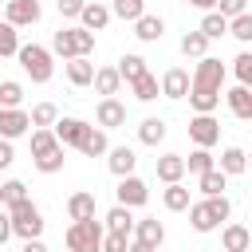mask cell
<instances>
[{
  "label": "cell",
  "mask_w": 252,
  "mask_h": 252,
  "mask_svg": "<svg viewBox=\"0 0 252 252\" xmlns=\"http://www.w3.org/2000/svg\"><path fill=\"white\" fill-rule=\"evenodd\" d=\"M189 91H193V75L185 67H169L161 75V94L165 98H189Z\"/></svg>",
  "instance_id": "7c38bea8"
},
{
  "label": "cell",
  "mask_w": 252,
  "mask_h": 252,
  "mask_svg": "<svg viewBox=\"0 0 252 252\" xmlns=\"http://www.w3.org/2000/svg\"><path fill=\"white\" fill-rule=\"evenodd\" d=\"M51 130H55V138H59V142H63V146H71V150H79V146H83V138H87V130H91V126H87V122H83V118H59V122H55V126H51Z\"/></svg>",
  "instance_id": "4fadbf2b"
},
{
  "label": "cell",
  "mask_w": 252,
  "mask_h": 252,
  "mask_svg": "<svg viewBox=\"0 0 252 252\" xmlns=\"http://www.w3.org/2000/svg\"><path fill=\"white\" fill-rule=\"evenodd\" d=\"M20 201H28V185H24L20 177H12V181H4V209H12V205H20Z\"/></svg>",
  "instance_id": "ab89813d"
},
{
  "label": "cell",
  "mask_w": 252,
  "mask_h": 252,
  "mask_svg": "<svg viewBox=\"0 0 252 252\" xmlns=\"http://www.w3.org/2000/svg\"><path fill=\"white\" fill-rule=\"evenodd\" d=\"M20 252H47V244H43V240H24Z\"/></svg>",
  "instance_id": "681fc988"
},
{
  "label": "cell",
  "mask_w": 252,
  "mask_h": 252,
  "mask_svg": "<svg viewBox=\"0 0 252 252\" xmlns=\"http://www.w3.org/2000/svg\"><path fill=\"white\" fill-rule=\"evenodd\" d=\"M94 71H98V67H94L91 59H71V63H67V79H71L75 87H91V83H94Z\"/></svg>",
  "instance_id": "4316f807"
},
{
  "label": "cell",
  "mask_w": 252,
  "mask_h": 252,
  "mask_svg": "<svg viewBox=\"0 0 252 252\" xmlns=\"http://www.w3.org/2000/svg\"><path fill=\"white\" fill-rule=\"evenodd\" d=\"M91 87H94L102 98H114V94H118V87H122V75H118V67H98Z\"/></svg>",
  "instance_id": "44dd1931"
},
{
  "label": "cell",
  "mask_w": 252,
  "mask_h": 252,
  "mask_svg": "<svg viewBox=\"0 0 252 252\" xmlns=\"http://www.w3.org/2000/svg\"><path fill=\"white\" fill-rule=\"evenodd\" d=\"M205 39H220V35H228V20L220 16V12H205V20H201V28H197Z\"/></svg>",
  "instance_id": "f1b7e54d"
},
{
  "label": "cell",
  "mask_w": 252,
  "mask_h": 252,
  "mask_svg": "<svg viewBox=\"0 0 252 252\" xmlns=\"http://www.w3.org/2000/svg\"><path fill=\"white\" fill-rule=\"evenodd\" d=\"M205 51H209V39L201 32H185L181 35V55L185 59H205Z\"/></svg>",
  "instance_id": "f546056e"
},
{
  "label": "cell",
  "mask_w": 252,
  "mask_h": 252,
  "mask_svg": "<svg viewBox=\"0 0 252 252\" xmlns=\"http://www.w3.org/2000/svg\"><path fill=\"white\" fill-rule=\"evenodd\" d=\"M106 224L102 220H71L67 228V252H102Z\"/></svg>",
  "instance_id": "277c9868"
},
{
  "label": "cell",
  "mask_w": 252,
  "mask_h": 252,
  "mask_svg": "<svg viewBox=\"0 0 252 252\" xmlns=\"http://www.w3.org/2000/svg\"><path fill=\"white\" fill-rule=\"evenodd\" d=\"M110 8L106 4H98V0H87V8H83V16H79V24L87 28V32H102L106 24H110Z\"/></svg>",
  "instance_id": "d6986e66"
},
{
  "label": "cell",
  "mask_w": 252,
  "mask_h": 252,
  "mask_svg": "<svg viewBox=\"0 0 252 252\" xmlns=\"http://www.w3.org/2000/svg\"><path fill=\"white\" fill-rule=\"evenodd\" d=\"M102 224H106V232H126V236H130L138 220H134V213H130L126 205H114V209L102 217Z\"/></svg>",
  "instance_id": "7402d4cb"
},
{
  "label": "cell",
  "mask_w": 252,
  "mask_h": 252,
  "mask_svg": "<svg viewBox=\"0 0 252 252\" xmlns=\"http://www.w3.org/2000/svg\"><path fill=\"white\" fill-rule=\"evenodd\" d=\"M224 98H228V110H232L236 118L252 122V91H248V87H240V83H236V87H232Z\"/></svg>",
  "instance_id": "603a6c76"
},
{
  "label": "cell",
  "mask_w": 252,
  "mask_h": 252,
  "mask_svg": "<svg viewBox=\"0 0 252 252\" xmlns=\"http://www.w3.org/2000/svg\"><path fill=\"white\" fill-rule=\"evenodd\" d=\"M102 252H130V236L126 232H106L102 236Z\"/></svg>",
  "instance_id": "ee69618b"
},
{
  "label": "cell",
  "mask_w": 252,
  "mask_h": 252,
  "mask_svg": "<svg viewBox=\"0 0 252 252\" xmlns=\"http://www.w3.org/2000/svg\"><path fill=\"white\" fill-rule=\"evenodd\" d=\"M185 173H189V169H185V158H181V154H161V158H158V181L177 185Z\"/></svg>",
  "instance_id": "e0dca14e"
},
{
  "label": "cell",
  "mask_w": 252,
  "mask_h": 252,
  "mask_svg": "<svg viewBox=\"0 0 252 252\" xmlns=\"http://www.w3.org/2000/svg\"><path fill=\"white\" fill-rule=\"evenodd\" d=\"M224 185H228V173H220V169L201 173V193L205 197H224Z\"/></svg>",
  "instance_id": "e575fe53"
},
{
  "label": "cell",
  "mask_w": 252,
  "mask_h": 252,
  "mask_svg": "<svg viewBox=\"0 0 252 252\" xmlns=\"http://www.w3.org/2000/svg\"><path fill=\"white\" fill-rule=\"evenodd\" d=\"M20 102H24V87H20L16 79L0 83V106H20Z\"/></svg>",
  "instance_id": "7bdbcfd3"
},
{
  "label": "cell",
  "mask_w": 252,
  "mask_h": 252,
  "mask_svg": "<svg viewBox=\"0 0 252 252\" xmlns=\"http://www.w3.org/2000/svg\"><path fill=\"white\" fill-rule=\"evenodd\" d=\"M130 252H158V248H146V244H138V240H134V244H130Z\"/></svg>",
  "instance_id": "f907efd6"
},
{
  "label": "cell",
  "mask_w": 252,
  "mask_h": 252,
  "mask_svg": "<svg viewBox=\"0 0 252 252\" xmlns=\"http://www.w3.org/2000/svg\"><path fill=\"white\" fill-rule=\"evenodd\" d=\"M12 161H16V150H12V142H4V138H0V169H8Z\"/></svg>",
  "instance_id": "7dc6e473"
},
{
  "label": "cell",
  "mask_w": 252,
  "mask_h": 252,
  "mask_svg": "<svg viewBox=\"0 0 252 252\" xmlns=\"http://www.w3.org/2000/svg\"><path fill=\"white\" fill-rule=\"evenodd\" d=\"M94 118H98V126H102V130L126 126V106H122L118 98H98V106H94Z\"/></svg>",
  "instance_id": "5bb4252c"
},
{
  "label": "cell",
  "mask_w": 252,
  "mask_h": 252,
  "mask_svg": "<svg viewBox=\"0 0 252 252\" xmlns=\"http://www.w3.org/2000/svg\"><path fill=\"white\" fill-rule=\"evenodd\" d=\"M248 165H252V154H248Z\"/></svg>",
  "instance_id": "db71d44e"
},
{
  "label": "cell",
  "mask_w": 252,
  "mask_h": 252,
  "mask_svg": "<svg viewBox=\"0 0 252 252\" xmlns=\"http://www.w3.org/2000/svg\"><path fill=\"white\" fill-rule=\"evenodd\" d=\"M185 4H193V8H201V0H185Z\"/></svg>",
  "instance_id": "816d5d0a"
},
{
  "label": "cell",
  "mask_w": 252,
  "mask_h": 252,
  "mask_svg": "<svg viewBox=\"0 0 252 252\" xmlns=\"http://www.w3.org/2000/svg\"><path fill=\"white\" fill-rule=\"evenodd\" d=\"M32 161L39 173H59L63 169V142L55 138V130H32Z\"/></svg>",
  "instance_id": "7a4b0ae2"
},
{
  "label": "cell",
  "mask_w": 252,
  "mask_h": 252,
  "mask_svg": "<svg viewBox=\"0 0 252 252\" xmlns=\"http://www.w3.org/2000/svg\"><path fill=\"white\" fill-rule=\"evenodd\" d=\"M220 87H224V63H220V59H213V55L197 59V67H193V91L220 94Z\"/></svg>",
  "instance_id": "52a82bcc"
},
{
  "label": "cell",
  "mask_w": 252,
  "mask_h": 252,
  "mask_svg": "<svg viewBox=\"0 0 252 252\" xmlns=\"http://www.w3.org/2000/svg\"><path fill=\"white\" fill-rule=\"evenodd\" d=\"M0 209H4V185H0Z\"/></svg>",
  "instance_id": "f5cc1de1"
},
{
  "label": "cell",
  "mask_w": 252,
  "mask_h": 252,
  "mask_svg": "<svg viewBox=\"0 0 252 252\" xmlns=\"http://www.w3.org/2000/svg\"><path fill=\"white\" fill-rule=\"evenodd\" d=\"M248 232H252V224H248Z\"/></svg>",
  "instance_id": "11a10c76"
},
{
  "label": "cell",
  "mask_w": 252,
  "mask_h": 252,
  "mask_svg": "<svg viewBox=\"0 0 252 252\" xmlns=\"http://www.w3.org/2000/svg\"><path fill=\"white\" fill-rule=\"evenodd\" d=\"M20 67L32 75V83H47L55 75V63H51V47H39V43H24L20 47Z\"/></svg>",
  "instance_id": "8992f818"
},
{
  "label": "cell",
  "mask_w": 252,
  "mask_h": 252,
  "mask_svg": "<svg viewBox=\"0 0 252 252\" xmlns=\"http://www.w3.org/2000/svg\"><path fill=\"white\" fill-rule=\"evenodd\" d=\"M130 87H134V98H138V102H154V98H158V91H161V87H158V79H154L150 71H146L138 83H130Z\"/></svg>",
  "instance_id": "8d00e7d4"
},
{
  "label": "cell",
  "mask_w": 252,
  "mask_h": 252,
  "mask_svg": "<svg viewBox=\"0 0 252 252\" xmlns=\"http://www.w3.org/2000/svg\"><path fill=\"white\" fill-rule=\"evenodd\" d=\"M4 16H8L12 28H32V24H39L43 8H39V0H8Z\"/></svg>",
  "instance_id": "8fae6325"
},
{
  "label": "cell",
  "mask_w": 252,
  "mask_h": 252,
  "mask_svg": "<svg viewBox=\"0 0 252 252\" xmlns=\"http://www.w3.org/2000/svg\"><path fill=\"white\" fill-rule=\"evenodd\" d=\"M185 169L201 177V173H209V169H217V161H213V154H209V150H201V146H197V150H193V154L185 158Z\"/></svg>",
  "instance_id": "d590c367"
},
{
  "label": "cell",
  "mask_w": 252,
  "mask_h": 252,
  "mask_svg": "<svg viewBox=\"0 0 252 252\" xmlns=\"http://www.w3.org/2000/svg\"><path fill=\"white\" fill-rule=\"evenodd\" d=\"M161 32H165V20H161V16H142V20L134 24V35H138L142 43H158Z\"/></svg>",
  "instance_id": "d4e9b609"
},
{
  "label": "cell",
  "mask_w": 252,
  "mask_h": 252,
  "mask_svg": "<svg viewBox=\"0 0 252 252\" xmlns=\"http://www.w3.org/2000/svg\"><path fill=\"white\" fill-rule=\"evenodd\" d=\"M79 154H87V158H102V154H110L106 130H102V126H91L87 138H83V146H79Z\"/></svg>",
  "instance_id": "cb8c5ba5"
},
{
  "label": "cell",
  "mask_w": 252,
  "mask_h": 252,
  "mask_svg": "<svg viewBox=\"0 0 252 252\" xmlns=\"http://www.w3.org/2000/svg\"><path fill=\"white\" fill-rule=\"evenodd\" d=\"M232 71H236L240 87H248V91H252V51H240V55L232 59Z\"/></svg>",
  "instance_id": "b9f144b4"
},
{
  "label": "cell",
  "mask_w": 252,
  "mask_h": 252,
  "mask_svg": "<svg viewBox=\"0 0 252 252\" xmlns=\"http://www.w3.org/2000/svg\"><path fill=\"white\" fill-rule=\"evenodd\" d=\"M217 12H220L224 20H236V16H244V12H248V0H220V4H217Z\"/></svg>",
  "instance_id": "f6af8a7d"
},
{
  "label": "cell",
  "mask_w": 252,
  "mask_h": 252,
  "mask_svg": "<svg viewBox=\"0 0 252 252\" xmlns=\"http://www.w3.org/2000/svg\"><path fill=\"white\" fill-rule=\"evenodd\" d=\"M165 138V122L161 118H142V126H138V142L142 146H158Z\"/></svg>",
  "instance_id": "d6a6232c"
},
{
  "label": "cell",
  "mask_w": 252,
  "mask_h": 252,
  "mask_svg": "<svg viewBox=\"0 0 252 252\" xmlns=\"http://www.w3.org/2000/svg\"><path fill=\"white\" fill-rule=\"evenodd\" d=\"M94 51V32H87L83 24L79 28H59L51 35V55H63L67 63L71 59H87Z\"/></svg>",
  "instance_id": "6da1fadb"
},
{
  "label": "cell",
  "mask_w": 252,
  "mask_h": 252,
  "mask_svg": "<svg viewBox=\"0 0 252 252\" xmlns=\"http://www.w3.org/2000/svg\"><path fill=\"white\" fill-rule=\"evenodd\" d=\"M134 240L146 244V248H161V240H165V224H161L158 217H146V220L134 224Z\"/></svg>",
  "instance_id": "2e32d148"
},
{
  "label": "cell",
  "mask_w": 252,
  "mask_h": 252,
  "mask_svg": "<svg viewBox=\"0 0 252 252\" xmlns=\"http://www.w3.org/2000/svg\"><path fill=\"white\" fill-rule=\"evenodd\" d=\"M8 236H16L12 232V217H8V209H0V244H8Z\"/></svg>",
  "instance_id": "c3c4849f"
},
{
  "label": "cell",
  "mask_w": 252,
  "mask_h": 252,
  "mask_svg": "<svg viewBox=\"0 0 252 252\" xmlns=\"http://www.w3.org/2000/svg\"><path fill=\"white\" fill-rule=\"evenodd\" d=\"M189 138H193V146L209 150V146L220 142V122H217L213 114H193V118H189Z\"/></svg>",
  "instance_id": "9c48e42d"
},
{
  "label": "cell",
  "mask_w": 252,
  "mask_h": 252,
  "mask_svg": "<svg viewBox=\"0 0 252 252\" xmlns=\"http://www.w3.org/2000/svg\"><path fill=\"white\" fill-rule=\"evenodd\" d=\"M114 193H118V205H126V209H138V205L150 201V185L142 177H134V173L130 177H118V189Z\"/></svg>",
  "instance_id": "30bf717a"
},
{
  "label": "cell",
  "mask_w": 252,
  "mask_h": 252,
  "mask_svg": "<svg viewBox=\"0 0 252 252\" xmlns=\"http://www.w3.org/2000/svg\"><path fill=\"white\" fill-rule=\"evenodd\" d=\"M32 130V114L20 110V106H0V138L4 142H16Z\"/></svg>",
  "instance_id": "ba28073f"
},
{
  "label": "cell",
  "mask_w": 252,
  "mask_h": 252,
  "mask_svg": "<svg viewBox=\"0 0 252 252\" xmlns=\"http://www.w3.org/2000/svg\"><path fill=\"white\" fill-rule=\"evenodd\" d=\"M228 217H232L228 197H205V201L189 205V224H193L197 232H213V228H220V220H228Z\"/></svg>",
  "instance_id": "3957f363"
},
{
  "label": "cell",
  "mask_w": 252,
  "mask_h": 252,
  "mask_svg": "<svg viewBox=\"0 0 252 252\" xmlns=\"http://www.w3.org/2000/svg\"><path fill=\"white\" fill-rule=\"evenodd\" d=\"M220 248H224V252H248V248H252V232H248V224H224V232H220Z\"/></svg>",
  "instance_id": "ac0fdd59"
},
{
  "label": "cell",
  "mask_w": 252,
  "mask_h": 252,
  "mask_svg": "<svg viewBox=\"0 0 252 252\" xmlns=\"http://www.w3.org/2000/svg\"><path fill=\"white\" fill-rule=\"evenodd\" d=\"M20 47H24V43L16 39V28L4 20V24H0V59H8V55H20Z\"/></svg>",
  "instance_id": "74e56055"
},
{
  "label": "cell",
  "mask_w": 252,
  "mask_h": 252,
  "mask_svg": "<svg viewBox=\"0 0 252 252\" xmlns=\"http://www.w3.org/2000/svg\"><path fill=\"white\" fill-rule=\"evenodd\" d=\"M55 8H59V16H67V20H79L83 8H87V0H55Z\"/></svg>",
  "instance_id": "bcb514c9"
},
{
  "label": "cell",
  "mask_w": 252,
  "mask_h": 252,
  "mask_svg": "<svg viewBox=\"0 0 252 252\" xmlns=\"http://www.w3.org/2000/svg\"><path fill=\"white\" fill-rule=\"evenodd\" d=\"M106 165H110V173H114V177H130V173H134V165H138V154H134L130 146H114V150H110V158H106Z\"/></svg>",
  "instance_id": "ffe728a7"
},
{
  "label": "cell",
  "mask_w": 252,
  "mask_h": 252,
  "mask_svg": "<svg viewBox=\"0 0 252 252\" xmlns=\"http://www.w3.org/2000/svg\"><path fill=\"white\" fill-rule=\"evenodd\" d=\"M228 35H236L240 43H252V12H244V16L228 20Z\"/></svg>",
  "instance_id": "60d3db41"
},
{
  "label": "cell",
  "mask_w": 252,
  "mask_h": 252,
  "mask_svg": "<svg viewBox=\"0 0 252 252\" xmlns=\"http://www.w3.org/2000/svg\"><path fill=\"white\" fill-rule=\"evenodd\" d=\"M118 75H122V83H138L146 75V59L142 55H122L118 59Z\"/></svg>",
  "instance_id": "4dcf8cb0"
},
{
  "label": "cell",
  "mask_w": 252,
  "mask_h": 252,
  "mask_svg": "<svg viewBox=\"0 0 252 252\" xmlns=\"http://www.w3.org/2000/svg\"><path fill=\"white\" fill-rule=\"evenodd\" d=\"M8 217H12V232H16L20 240H39V232H43V213H39V205H35L32 197L20 201V205H12Z\"/></svg>",
  "instance_id": "5b68a950"
},
{
  "label": "cell",
  "mask_w": 252,
  "mask_h": 252,
  "mask_svg": "<svg viewBox=\"0 0 252 252\" xmlns=\"http://www.w3.org/2000/svg\"><path fill=\"white\" fill-rule=\"evenodd\" d=\"M161 201H165L169 213H185V209H189V189H185L181 181H177V185H165V189H161Z\"/></svg>",
  "instance_id": "83f0119b"
},
{
  "label": "cell",
  "mask_w": 252,
  "mask_h": 252,
  "mask_svg": "<svg viewBox=\"0 0 252 252\" xmlns=\"http://www.w3.org/2000/svg\"><path fill=\"white\" fill-rule=\"evenodd\" d=\"M55 122H59L55 102H35V106H32V126H35V130H51Z\"/></svg>",
  "instance_id": "1f68e13d"
},
{
  "label": "cell",
  "mask_w": 252,
  "mask_h": 252,
  "mask_svg": "<svg viewBox=\"0 0 252 252\" xmlns=\"http://www.w3.org/2000/svg\"><path fill=\"white\" fill-rule=\"evenodd\" d=\"M94 213H98L94 193L79 189V193H71V197H67V217H71V220H94Z\"/></svg>",
  "instance_id": "9a60e30c"
},
{
  "label": "cell",
  "mask_w": 252,
  "mask_h": 252,
  "mask_svg": "<svg viewBox=\"0 0 252 252\" xmlns=\"http://www.w3.org/2000/svg\"><path fill=\"white\" fill-rule=\"evenodd\" d=\"M220 173H228V177H236V173H244L248 169V154L240 150V146H228L224 154H220V165H217Z\"/></svg>",
  "instance_id": "484cf974"
},
{
  "label": "cell",
  "mask_w": 252,
  "mask_h": 252,
  "mask_svg": "<svg viewBox=\"0 0 252 252\" xmlns=\"http://www.w3.org/2000/svg\"><path fill=\"white\" fill-rule=\"evenodd\" d=\"M217 102H220V94H205V91H189V106H193L197 114H213V110H217Z\"/></svg>",
  "instance_id": "f35d334b"
},
{
  "label": "cell",
  "mask_w": 252,
  "mask_h": 252,
  "mask_svg": "<svg viewBox=\"0 0 252 252\" xmlns=\"http://www.w3.org/2000/svg\"><path fill=\"white\" fill-rule=\"evenodd\" d=\"M118 20H126V24H138L142 16H146V0H114V8H110Z\"/></svg>",
  "instance_id": "836d02e7"
}]
</instances>
